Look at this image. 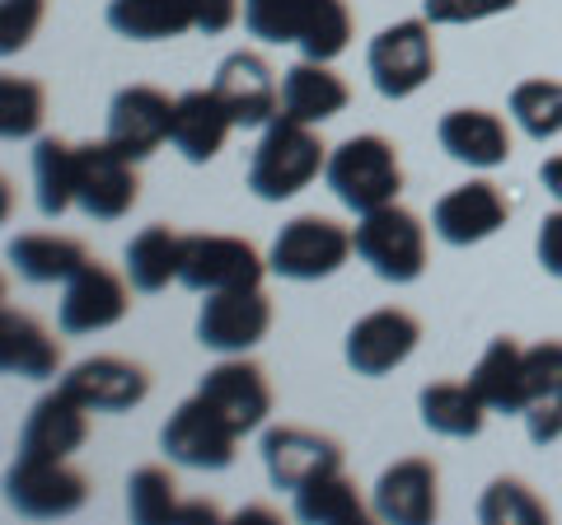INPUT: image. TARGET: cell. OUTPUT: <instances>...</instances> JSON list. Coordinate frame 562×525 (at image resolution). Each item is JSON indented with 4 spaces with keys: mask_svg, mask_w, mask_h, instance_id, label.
Returning a JSON list of instances; mask_svg holds the SVG:
<instances>
[{
    "mask_svg": "<svg viewBox=\"0 0 562 525\" xmlns=\"http://www.w3.org/2000/svg\"><path fill=\"white\" fill-rule=\"evenodd\" d=\"M239 20V0H192V29L198 33H225Z\"/></svg>",
    "mask_w": 562,
    "mask_h": 525,
    "instance_id": "42",
    "label": "cell"
},
{
    "mask_svg": "<svg viewBox=\"0 0 562 525\" xmlns=\"http://www.w3.org/2000/svg\"><path fill=\"white\" fill-rule=\"evenodd\" d=\"M262 469H268L272 488H305L310 479H324V474H338L342 469V446L324 432H310V427H268L262 432Z\"/></svg>",
    "mask_w": 562,
    "mask_h": 525,
    "instance_id": "16",
    "label": "cell"
},
{
    "mask_svg": "<svg viewBox=\"0 0 562 525\" xmlns=\"http://www.w3.org/2000/svg\"><path fill=\"white\" fill-rule=\"evenodd\" d=\"M525 432L535 446H553L562 436V338L530 347V384H525Z\"/></svg>",
    "mask_w": 562,
    "mask_h": 525,
    "instance_id": "25",
    "label": "cell"
},
{
    "mask_svg": "<svg viewBox=\"0 0 562 525\" xmlns=\"http://www.w3.org/2000/svg\"><path fill=\"white\" fill-rule=\"evenodd\" d=\"M5 258L10 268L24 277V282L33 287H52V282H70L85 262H90V254H85L80 239L70 235H47V231H33V235H14L5 244Z\"/></svg>",
    "mask_w": 562,
    "mask_h": 525,
    "instance_id": "28",
    "label": "cell"
},
{
    "mask_svg": "<svg viewBox=\"0 0 562 525\" xmlns=\"http://www.w3.org/2000/svg\"><path fill=\"white\" fill-rule=\"evenodd\" d=\"M351 43V10L347 0H305L295 47L310 62H338Z\"/></svg>",
    "mask_w": 562,
    "mask_h": 525,
    "instance_id": "33",
    "label": "cell"
},
{
    "mask_svg": "<svg viewBox=\"0 0 562 525\" xmlns=\"http://www.w3.org/2000/svg\"><path fill=\"white\" fill-rule=\"evenodd\" d=\"M301 10L305 0H244V29L254 33L258 43H291L301 33Z\"/></svg>",
    "mask_w": 562,
    "mask_h": 525,
    "instance_id": "38",
    "label": "cell"
},
{
    "mask_svg": "<svg viewBox=\"0 0 562 525\" xmlns=\"http://www.w3.org/2000/svg\"><path fill=\"white\" fill-rule=\"evenodd\" d=\"M85 436H90V409L57 384L29 409L14 455H24V460H70L85 446Z\"/></svg>",
    "mask_w": 562,
    "mask_h": 525,
    "instance_id": "19",
    "label": "cell"
},
{
    "mask_svg": "<svg viewBox=\"0 0 562 525\" xmlns=\"http://www.w3.org/2000/svg\"><path fill=\"white\" fill-rule=\"evenodd\" d=\"M539 183L549 188L553 198H558V206H562V155H553V160H543V165H539Z\"/></svg>",
    "mask_w": 562,
    "mask_h": 525,
    "instance_id": "43",
    "label": "cell"
},
{
    "mask_svg": "<svg viewBox=\"0 0 562 525\" xmlns=\"http://www.w3.org/2000/svg\"><path fill=\"white\" fill-rule=\"evenodd\" d=\"M235 446H239V432L202 394L183 399L160 427V450L183 469H231Z\"/></svg>",
    "mask_w": 562,
    "mask_h": 525,
    "instance_id": "9",
    "label": "cell"
},
{
    "mask_svg": "<svg viewBox=\"0 0 562 525\" xmlns=\"http://www.w3.org/2000/svg\"><path fill=\"white\" fill-rule=\"evenodd\" d=\"M127 516L136 525H160L179 516V483L165 465H140L127 479Z\"/></svg>",
    "mask_w": 562,
    "mask_h": 525,
    "instance_id": "36",
    "label": "cell"
},
{
    "mask_svg": "<svg viewBox=\"0 0 562 525\" xmlns=\"http://www.w3.org/2000/svg\"><path fill=\"white\" fill-rule=\"evenodd\" d=\"M140 198L136 160H127L109 142L76 146V206L90 221H122Z\"/></svg>",
    "mask_w": 562,
    "mask_h": 525,
    "instance_id": "10",
    "label": "cell"
},
{
    "mask_svg": "<svg viewBox=\"0 0 562 525\" xmlns=\"http://www.w3.org/2000/svg\"><path fill=\"white\" fill-rule=\"evenodd\" d=\"M179 262H183V235L169 231V225H146L122 249V272H127L132 291L140 295H155L169 282H179Z\"/></svg>",
    "mask_w": 562,
    "mask_h": 525,
    "instance_id": "29",
    "label": "cell"
},
{
    "mask_svg": "<svg viewBox=\"0 0 562 525\" xmlns=\"http://www.w3.org/2000/svg\"><path fill=\"white\" fill-rule=\"evenodd\" d=\"M436 142L469 169H497L512 160V127L492 109H450L436 122Z\"/></svg>",
    "mask_w": 562,
    "mask_h": 525,
    "instance_id": "21",
    "label": "cell"
},
{
    "mask_svg": "<svg viewBox=\"0 0 562 525\" xmlns=\"http://www.w3.org/2000/svg\"><path fill=\"white\" fill-rule=\"evenodd\" d=\"M5 502L29 521H61L90 502V479L80 469H70V460H24V455H14V465L5 469Z\"/></svg>",
    "mask_w": 562,
    "mask_h": 525,
    "instance_id": "7",
    "label": "cell"
},
{
    "mask_svg": "<svg viewBox=\"0 0 562 525\" xmlns=\"http://www.w3.org/2000/svg\"><path fill=\"white\" fill-rule=\"evenodd\" d=\"M351 254H357V239H351L342 221L305 212V216H291L277 231L268 249V268L277 277H286V282H324Z\"/></svg>",
    "mask_w": 562,
    "mask_h": 525,
    "instance_id": "4",
    "label": "cell"
},
{
    "mask_svg": "<svg viewBox=\"0 0 562 525\" xmlns=\"http://www.w3.org/2000/svg\"><path fill=\"white\" fill-rule=\"evenodd\" d=\"M61 390L90 413H127L150 394V376L127 357H85L61 376Z\"/></svg>",
    "mask_w": 562,
    "mask_h": 525,
    "instance_id": "20",
    "label": "cell"
},
{
    "mask_svg": "<svg viewBox=\"0 0 562 525\" xmlns=\"http://www.w3.org/2000/svg\"><path fill=\"white\" fill-rule=\"evenodd\" d=\"M441 474L427 455H403L394 460L371 488V512L390 525H431L436 512H441Z\"/></svg>",
    "mask_w": 562,
    "mask_h": 525,
    "instance_id": "18",
    "label": "cell"
},
{
    "mask_svg": "<svg viewBox=\"0 0 562 525\" xmlns=\"http://www.w3.org/2000/svg\"><path fill=\"white\" fill-rule=\"evenodd\" d=\"M417 343H422L417 314L398 310V305H384V310L361 314V320L347 328L342 357H347V366H351L357 376L380 380V376L398 371V366L417 353Z\"/></svg>",
    "mask_w": 562,
    "mask_h": 525,
    "instance_id": "11",
    "label": "cell"
},
{
    "mask_svg": "<svg viewBox=\"0 0 562 525\" xmlns=\"http://www.w3.org/2000/svg\"><path fill=\"white\" fill-rule=\"evenodd\" d=\"M479 521L483 525H543L549 521V506H543V498L535 493L530 483L492 479L483 502H479Z\"/></svg>",
    "mask_w": 562,
    "mask_h": 525,
    "instance_id": "37",
    "label": "cell"
},
{
    "mask_svg": "<svg viewBox=\"0 0 562 525\" xmlns=\"http://www.w3.org/2000/svg\"><path fill=\"white\" fill-rule=\"evenodd\" d=\"M535 258H539V268L549 277H562V206L543 216L539 235H535Z\"/></svg>",
    "mask_w": 562,
    "mask_h": 525,
    "instance_id": "41",
    "label": "cell"
},
{
    "mask_svg": "<svg viewBox=\"0 0 562 525\" xmlns=\"http://www.w3.org/2000/svg\"><path fill=\"white\" fill-rule=\"evenodd\" d=\"M173 103L179 99H169L155 85H122L109 103V132H103V142L136 165L150 160L173 132Z\"/></svg>",
    "mask_w": 562,
    "mask_h": 525,
    "instance_id": "13",
    "label": "cell"
},
{
    "mask_svg": "<svg viewBox=\"0 0 562 525\" xmlns=\"http://www.w3.org/2000/svg\"><path fill=\"white\" fill-rule=\"evenodd\" d=\"M198 394H202L206 404L216 409L239 436L268 427V417H272V380H268V371H262L258 361H249V357H221V361L202 376Z\"/></svg>",
    "mask_w": 562,
    "mask_h": 525,
    "instance_id": "14",
    "label": "cell"
},
{
    "mask_svg": "<svg viewBox=\"0 0 562 525\" xmlns=\"http://www.w3.org/2000/svg\"><path fill=\"white\" fill-rule=\"evenodd\" d=\"M506 221H512V202H506V192L492 179H469L431 206V231L446 244H454V249L492 239Z\"/></svg>",
    "mask_w": 562,
    "mask_h": 525,
    "instance_id": "15",
    "label": "cell"
},
{
    "mask_svg": "<svg viewBox=\"0 0 562 525\" xmlns=\"http://www.w3.org/2000/svg\"><path fill=\"white\" fill-rule=\"evenodd\" d=\"M520 0H422V20L431 24H483L516 10Z\"/></svg>",
    "mask_w": 562,
    "mask_h": 525,
    "instance_id": "40",
    "label": "cell"
},
{
    "mask_svg": "<svg viewBox=\"0 0 562 525\" xmlns=\"http://www.w3.org/2000/svg\"><path fill=\"white\" fill-rule=\"evenodd\" d=\"M469 384L479 390L487 413L520 417L525 413V384H530V347H520L516 338H492L483 347V357L473 361Z\"/></svg>",
    "mask_w": 562,
    "mask_h": 525,
    "instance_id": "23",
    "label": "cell"
},
{
    "mask_svg": "<svg viewBox=\"0 0 562 525\" xmlns=\"http://www.w3.org/2000/svg\"><path fill=\"white\" fill-rule=\"evenodd\" d=\"M417 413H422V427L436 432V436H450V442H473L487 423V404L479 399V390H473L469 380L422 384Z\"/></svg>",
    "mask_w": 562,
    "mask_h": 525,
    "instance_id": "27",
    "label": "cell"
},
{
    "mask_svg": "<svg viewBox=\"0 0 562 525\" xmlns=\"http://www.w3.org/2000/svg\"><path fill=\"white\" fill-rule=\"evenodd\" d=\"M0 371L20 380H52L61 371V343L33 314H0Z\"/></svg>",
    "mask_w": 562,
    "mask_h": 525,
    "instance_id": "26",
    "label": "cell"
},
{
    "mask_svg": "<svg viewBox=\"0 0 562 525\" xmlns=\"http://www.w3.org/2000/svg\"><path fill=\"white\" fill-rule=\"evenodd\" d=\"M47 20V0H0V52H24Z\"/></svg>",
    "mask_w": 562,
    "mask_h": 525,
    "instance_id": "39",
    "label": "cell"
},
{
    "mask_svg": "<svg viewBox=\"0 0 562 525\" xmlns=\"http://www.w3.org/2000/svg\"><path fill=\"white\" fill-rule=\"evenodd\" d=\"M61 287L66 291H61V305H57V324H61V334H70V338L103 334V328L127 320V310H132L127 272L117 277L113 268H103V262H94V258Z\"/></svg>",
    "mask_w": 562,
    "mask_h": 525,
    "instance_id": "12",
    "label": "cell"
},
{
    "mask_svg": "<svg viewBox=\"0 0 562 525\" xmlns=\"http://www.w3.org/2000/svg\"><path fill=\"white\" fill-rule=\"evenodd\" d=\"M431 20H398L380 29L366 47V71L384 99H413L436 76V43Z\"/></svg>",
    "mask_w": 562,
    "mask_h": 525,
    "instance_id": "5",
    "label": "cell"
},
{
    "mask_svg": "<svg viewBox=\"0 0 562 525\" xmlns=\"http://www.w3.org/2000/svg\"><path fill=\"white\" fill-rule=\"evenodd\" d=\"M47 118V90L29 76H0V136L5 142H33Z\"/></svg>",
    "mask_w": 562,
    "mask_h": 525,
    "instance_id": "35",
    "label": "cell"
},
{
    "mask_svg": "<svg viewBox=\"0 0 562 525\" xmlns=\"http://www.w3.org/2000/svg\"><path fill=\"white\" fill-rule=\"evenodd\" d=\"M268 258H262L249 239L239 235H183V262L179 282L198 295L216 291H239V287H262L268 277Z\"/></svg>",
    "mask_w": 562,
    "mask_h": 525,
    "instance_id": "6",
    "label": "cell"
},
{
    "mask_svg": "<svg viewBox=\"0 0 562 525\" xmlns=\"http://www.w3.org/2000/svg\"><path fill=\"white\" fill-rule=\"evenodd\" d=\"M506 113H512V122L530 142H553L562 132V80H549V76L520 80L512 99H506Z\"/></svg>",
    "mask_w": 562,
    "mask_h": 525,
    "instance_id": "34",
    "label": "cell"
},
{
    "mask_svg": "<svg viewBox=\"0 0 562 525\" xmlns=\"http://www.w3.org/2000/svg\"><path fill=\"white\" fill-rule=\"evenodd\" d=\"M272 328V301L262 287L216 291L198 310V343L216 357H244L268 338Z\"/></svg>",
    "mask_w": 562,
    "mask_h": 525,
    "instance_id": "8",
    "label": "cell"
},
{
    "mask_svg": "<svg viewBox=\"0 0 562 525\" xmlns=\"http://www.w3.org/2000/svg\"><path fill=\"white\" fill-rule=\"evenodd\" d=\"M291 506L305 525H361L366 516H375V512H366L357 483H351L342 469L338 474H324V479H310L305 488H295Z\"/></svg>",
    "mask_w": 562,
    "mask_h": 525,
    "instance_id": "32",
    "label": "cell"
},
{
    "mask_svg": "<svg viewBox=\"0 0 562 525\" xmlns=\"http://www.w3.org/2000/svg\"><path fill=\"white\" fill-rule=\"evenodd\" d=\"M357 258L371 268L380 282H394V287H408L427 272V225H422L417 212L408 206H375L357 221Z\"/></svg>",
    "mask_w": 562,
    "mask_h": 525,
    "instance_id": "3",
    "label": "cell"
},
{
    "mask_svg": "<svg viewBox=\"0 0 562 525\" xmlns=\"http://www.w3.org/2000/svg\"><path fill=\"white\" fill-rule=\"evenodd\" d=\"M211 90L221 94V103L231 109L235 127L254 132V127H268L272 118H281V85L272 76V66L258 57V52H231L221 66H216V80Z\"/></svg>",
    "mask_w": 562,
    "mask_h": 525,
    "instance_id": "17",
    "label": "cell"
},
{
    "mask_svg": "<svg viewBox=\"0 0 562 525\" xmlns=\"http://www.w3.org/2000/svg\"><path fill=\"white\" fill-rule=\"evenodd\" d=\"M231 132H235V118L216 90H188L173 103L169 146L179 150L188 165H211L225 150V142H231Z\"/></svg>",
    "mask_w": 562,
    "mask_h": 525,
    "instance_id": "22",
    "label": "cell"
},
{
    "mask_svg": "<svg viewBox=\"0 0 562 525\" xmlns=\"http://www.w3.org/2000/svg\"><path fill=\"white\" fill-rule=\"evenodd\" d=\"M347 99H351L347 80L333 71L328 62L301 57L286 76H281V118L305 122V127H319V122L338 118L347 109Z\"/></svg>",
    "mask_w": 562,
    "mask_h": 525,
    "instance_id": "24",
    "label": "cell"
},
{
    "mask_svg": "<svg viewBox=\"0 0 562 525\" xmlns=\"http://www.w3.org/2000/svg\"><path fill=\"white\" fill-rule=\"evenodd\" d=\"M324 183H328L333 198L357 216L375 212V206H390V202H398V188H403L398 146L390 136H375V132L347 136L342 146L328 150Z\"/></svg>",
    "mask_w": 562,
    "mask_h": 525,
    "instance_id": "1",
    "label": "cell"
},
{
    "mask_svg": "<svg viewBox=\"0 0 562 525\" xmlns=\"http://www.w3.org/2000/svg\"><path fill=\"white\" fill-rule=\"evenodd\" d=\"M33 198H38V212L47 221L76 206V146L61 136H38V146H33Z\"/></svg>",
    "mask_w": 562,
    "mask_h": 525,
    "instance_id": "31",
    "label": "cell"
},
{
    "mask_svg": "<svg viewBox=\"0 0 562 525\" xmlns=\"http://www.w3.org/2000/svg\"><path fill=\"white\" fill-rule=\"evenodd\" d=\"M109 29L132 43H165L192 29V0H109Z\"/></svg>",
    "mask_w": 562,
    "mask_h": 525,
    "instance_id": "30",
    "label": "cell"
},
{
    "mask_svg": "<svg viewBox=\"0 0 562 525\" xmlns=\"http://www.w3.org/2000/svg\"><path fill=\"white\" fill-rule=\"evenodd\" d=\"M328 150L314 127L291 118H272L262 127V142L249 160V192L258 202H291L324 174Z\"/></svg>",
    "mask_w": 562,
    "mask_h": 525,
    "instance_id": "2",
    "label": "cell"
}]
</instances>
